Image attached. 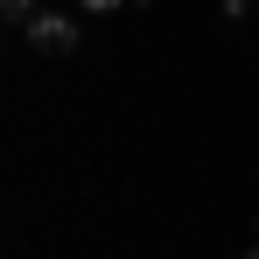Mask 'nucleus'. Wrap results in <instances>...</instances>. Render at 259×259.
I'll use <instances>...</instances> for the list:
<instances>
[{"instance_id":"nucleus-3","label":"nucleus","mask_w":259,"mask_h":259,"mask_svg":"<svg viewBox=\"0 0 259 259\" xmlns=\"http://www.w3.org/2000/svg\"><path fill=\"white\" fill-rule=\"evenodd\" d=\"M77 7H91V14H112V7H119V0H77Z\"/></svg>"},{"instance_id":"nucleus-1","label":"nucleus","mask_w":259,"mask_h":259,"mask_svg":"<svg viewBox=\"0 0 259 259\" xmlns=\"http://www.w3.org/2000/svg\"><path fill=\"white\" fill-rule=\"evenodd\" d=\"M28 42L42 49V56H70V49H77V21H70V14H35V21H28Z\"/></svg>"},{"instance_id":"nucleus-4","label":"nucleus","mask_w":259,"mask_h":259,"mask_svg":"<svg viewBox=\"0 0 259 259\" xmlns=\"http://www.w3.org/2000/svg\"><path fill=\"white\" fill-rule=\"evenodd\" d=\"M245 259H259V252H245Z\"/></svg>"},{"instance_id":"nucleus-2","label":"nucleus","mask_w":259,"mask_h":259,"mask_svg":"<svg viewBox=\"0 0 259 259\" xmlns=\"http://www.w3.org/2000/svg\"><path fill=\"white\" fill-rule=\"evenodd\" d=\"M35 14H42L35 0H0V21H35Z\"/></svg>"}]
</instances>
